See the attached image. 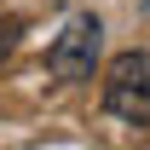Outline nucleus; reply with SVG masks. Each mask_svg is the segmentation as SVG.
Returning <instances> with one entry per match:
<instances>
[{
	"label": "nucleus",
	"instance_id": "20e7f679",
	"mask_svg": "<svg viewBox=\"0 0 150 150\" xmlns=\"http://www.w3.org/2000/svg\"><path fill=\"white\" fill-rule=\"evenodd\" d=\"M144 12H150V0H144Z\"/></svg>",
	"mask_w": 150,
	"mask_h": 150
},
{
	"label": "nucleus",
	"instance_id": "f257e3e1",
	"mask_svg": "<svg viewBox=\"0 0 150 150\" xmlns=\"http://www.w3.org/2000/svg\"><path fill=\"white\" fill-rule=\"evenodd\" d=\"M104 110L115 121H127V127L144 133L150 127V52H121L110 58V69H104Z\"/></svg>",
	"mask_w": 150,
	"mask_h": 150
},
{
	"label": "nucleus",
	"instance_id": "7ed1b4c3",
	"mask_svg": "<svg viewBox=\"0 0 150 150\" xmlns=\"http://www.w3.org/2000/svg\"><path fill=\"white\" fill-rule=\"evenodd\" d=\"M18 40H23V18H12V12H6V18H0V64L18 52Z\"/></svg>",
	"mask_w": 150,
	"mask_h": 150
},
{
	"label": "nucleus",
	"instance_id": "f03ea898",
	"mask_svg": "<svg viewBox=\"0 0 150 150\" xmlns=\"http://www.w3.org/2000/svg\"><path fill=\"white\" fill-rule=\"evenodd\" d=\"M98 40H104V23H98L93 12H75V18L64 23V35L46 46V75H52V81H93Z\"/></svg>",
	"mask_w": 150,
	"mask_h": 150
}]
</instances>
